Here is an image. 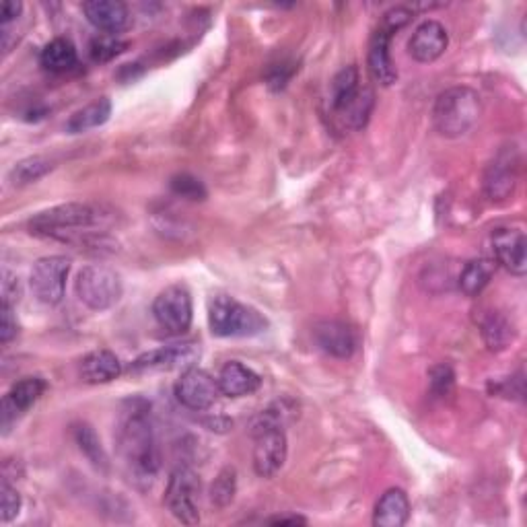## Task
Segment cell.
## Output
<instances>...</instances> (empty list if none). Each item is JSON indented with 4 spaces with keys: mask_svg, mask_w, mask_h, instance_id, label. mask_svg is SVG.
<instances>
[{
    "mask_svg": "<svg viewBox=\"0 0 527 527\" xmlns=\"http://www.w3.org/2000/svg\"><path fill=\"white\" fill-rule=\"evenodd\" d=\"M116 447L126 472L136 482H151L161 468V451L155 435L151 404L130 398L122 404L116 427Z\"/></svg>",
    "mask_w": 527,
    "mask_h": 527,
    "instance_id": "6da1fadb",
    "label": "cell"
},
{
    "mask_svg": "<svg viewBox=\"0 0 527 527\" xmlns=\"http://www.w3.org/2000/svg\"><path fill=\"white\" fill-rule=\"evenodd\" d=\"M116 223V213L105 204L68 202L35 215L29 221V233L42 239H54L73 245H89L101 241Z\"/></svg>",
    "mask_w": 527,
    "mask_h": 527,
    "instance_id": "7a4b0ae2",
    "label": "cell"
},
{
    "mask_svg": "<svg viewBox=\"0 0 527 527\" xmlns=\"http://www.w3.org/2000/svg\"><path fill=\"white\" fill-rule=\"evenodd\" d=\"M375 95L363 85L357 66H346L332 79L328 91L330 116L346 130H363L371 118Z\"/></svg>",
    "mask_w": 527,
    "mask_h": 527,
    "instance_id": "3957f363",
    "label": "cell"
},
{
    "mask_svg": "<svg viewBox=\"0 0 527 527\" xmlns=\"http://www.w3.org/2000/svg\"><path fill=\"white\" fill-rule=\"evenodd\" d=\"M482 116V99L470 87L445 89L433 108V122L441 136L462 138L466 136Z\"/></svg>",
    "mask_w": 527,
    "mask_h": 527,
    "instance_id": "277c9868",
    "label": "cell"
},
{
    "mask_svg": "<svg viewBox=\"0 0 527 527\" xmlns=\"http://www.w3.org/2000/svg\"><path fill=\"white\" fill-rule=\"evenodd\" d=\"M208 324L210 332L219 338H252L270 328L264 313L229 295H215L210 299Z\"/></svg>",
    "mask_w": 527,
    "mask_h": 527,
    "instance_id": "5b68a950",
    "label": "cell"
},
{
    "mask_svg": "<svg viewBox=\"0 0 527 527\" xmlns=\"http://www.w3.org/2000/svg\"><path fill=\"white\" fill-rule=\"evenodd\" d=\"M410 19L412 11L408 7H394L388 13H383L379 25L371 35L367 68L371 79L381 87H390L398 81V68L390 54V40Z\"/></svg>",
    "mask_w": 527,
    "mask_h": 527,
    "instance_id": "8992f818",
    "label": "cell"
},
{
    "mask_svg": "<svg viewBox=\"0 0 527 527\" xmlns=\"http://www.w3.org/2000/svg\"><path fill=\"white\" fill-rule=\"evenodd\" d=\"M77 297L93 311L112 309L124 293V285L120 274L103 264H89L85 266L75 283Z\"/></svg>",
    "mask_w": 527,
    "mask_h": 527,
    "instance_id": "52a82bcc",
    "label": "cell"
},
{
    "mask_svg": "<svg viewBox=\"0 0 527 527\" xmlns=\"http://www.w3.org/2000/svg\"><path fill=\"white\" fill-rule=\"evenodd\" d=\"M200 476L188 468H175L165 490V507L184 525L200 523Z\"/></svg>",
    "mask_w": 527,
    "mask_h": 527,
    "instance_id": "ba28073f",
    "label": "cell"
},
{
    "mask_svg": "<svg viewBox=\"0 0 527 527\" xmlns=\"http://www.w3.org/2000/svg\"><path fill=\"white\" fill-rule=\"evenodd\" d=\"M153 318L159 328L171 336L186 334L194 318L190 291L184 285H171L163 289L153 301Z\"/></svg>",
    "mask_w": 527,
    "mask_h": 527,
    "instance_id": "9c48e42d",
    "label": "cell"
},
{
    "mask_svg": "<svg viewBox=\"0 0 527 527\" xmlns=\"http://www.w3.org/2000/svg\"><path fill=\"white\" fill-rule=\"evenodd\" d=\"M202 350L196 342H182V344H169L161 346L149 353L140 355L128 367L130 373H153V371H173V369H190L196 367Z\"/></svg>",
    "mask_w": 527,
    "mask_h": 527,
    "instance_id": "30bf717a",
    "label": "cell"
},
{
    "mask_svg": "<svg viewBox=\"0 0 527 527\" xmlns=\"http://www.w3.org/2000/svg\"><path fill=\"white\" fill-rule=\"evenodd\" d=\"M70 260L66 256H46L31 268L29 285L33 295L44 305H58L64 297Z\"/></svg>",
    "mask_w": 527,
    "mask_h": 527,
    "instance_id": "8fae6325",
    "label": "cell"
},
{
    "mask_svg": "<svg viewBox=\"0 0 527 527\" xmlns=\"http://www.w3.org/2000/svg\"><path fill=\"white\" fill-rule=\"evenodd\" d=\"M221 396L219 379L204 369L190 367L175 381V398L182 406L194 412L208 410Z\"/></svg>",
    "mask_w": 527,
    "mask_h": 527,
    "instance_id": "7c38bea8",
    "label": "cell"
},
{
    "mask_svg": "<svg viewBox=\"0 0 527 527\" xmlns=\"http://www.w3.org/2000/svg\"><path fill=\"white\" fill-rule=\"evenodd\" d=\"M252 433L256 437L254 470L260 478H274L287 462V433L283 427H266Z\"/></svg>",
    "mask_w": 527,
    "mask_h": 527,
    "instance_id": "4fadbf2b",
    "label": "cell"
},
{
    "mask_svg": "<svg viewBox=\"0 0 527 527\" xmlns=\"http://www.w3.org/2000/svg\"><path fill=\"white\" fill-rule=\"evenodd\" d=\"M519 180V155L511 147L497 153V157L488 163L484 173V190L490 200H507Z\"/></svg>",
    "mask_w": 527,
    "mask_h": 527,
    "instance_id": "5bb4252c",
    "label": "cell"
},
{
    "mask_svg": "<svg viewBox=\"0 0 527 527\" xmlns=\"http://www.w3.org/2000/svg\"><path fill=\"white\" fill-rule=\"evenodd\" d=\"M493 254L497 264H501L513 276H525L527 272V239L519 229H495L493 237Z\"/></svg>",
    "mask_w": 527,
    "mask_h": 527,
    "instance_id": "9a60e30c",
    "label": "cell"
},
{
    "mask_svg": "<svg viewBox=\"0 0 527 527\" xmlns=\"http://www.w3.org/2000/svg\"><path fill=\"white\" fill-rule=\"evenodd\" d=\"M313 338L324 353L336 359H350L359 348V336L353 330V326H348L346 322L340 320L320 322L313 328Z\"/></svg>",
    "mask_w": 527,
    "mask_h": 527,
    "instance_id": "2e32d148",
    "label": "cell"
},
{
    "mask_svg": "<svg viewBox=\"0 0 527 527\" xmlns=\"http://www.w3.org/2000/svg\"><path fill=\"white\" fill-rule=\"evenodd\" d=\"M449 46V33L439 21L420 23L408 42L410 56L420 64H431L439 60Z\"/></svg>",
    "mask_w": 527,
    "mask_h": 527,
    "instance_id": "e0dca14e",
    "label": "cell"
},
{
    "mask_svg": "<svg viewBox=\"0 0 527 527\" xmlns=\"http://www.w3.org/2000/svg\"><path fill=\"white\" fill-rule=\"evenodd\" d=\"M46 390H48V383L42 377H25L17 381L3 400V412H0V416H3V429L9 431V427L15 423L17 416L27 412L44 396Z\"/></svg>",
    "mask_w": 527,
    "mask_h": 527,
    "instance_id": "ac0fdd59",
    "label": "cell"
},
{
    "mask_svg": "<svg viewBox=\"0 0 527 527\" xmlns=\"http://www.w3.org/2000/svg\"><path fill=\"white\" fill-rule=\"evenodd\" d=\"M83 13L95 29L110 35L124 31L130 21L128 7L120 0H89L83 5Z\"/></svg>",
    "mask_w": 527,
    "mask_h": 527,
    "instance_id": "d6986e66",
    "label": "cell"
},
{
    "mask_svg": "<svg viewBox=\"0 0 527 527\" xmlns=\"http://www.w3.org/2000/svg\"><path fill=\"white\" fill-rule=\"evenodd\" d=\"M219 390L227 398H243L258 392L262 385L260 375L239 361H229L219 373Z\"/></svg>",
    "mask_w": 527,
    "mask_h": 527,
    "instance_id": "ffe728a7",
    "label": "cell"
},
{
    "mask_svg": "<svg viewBox=\"0 0 527 527\" xmlns=\"http://www.w3.org/2000/svg\"><path fill=\"white\" fill-rule=\"evenodd\" d=\"M410 499L402 488L385 490L375 505L373 523L377 527H402L410 519Z\"/></svg>",
    "mask_w": 527,
    "mask_h": 527,
    "instance_id": "44dd1931",
    "label": "cell"
},
{
    "mask_svg": "<svg viewBox=\"0 0 527 527\" xmlns=\"http://www.w3.org/2000/svg\"><path fill=\"white\" fill-rule=\"evenodd\" d=\"M79 371L85 383H91V385L110 383L120 377L122 363L112 353V350H93V353L83 357Z\"/></svg>",
    "mask_w": 527,
    "mask_h": 527,
    "instance_id": "7402d4cb",
    "label": "cell"
},
{
    "mask_svg": "<svg viewBox=\"0 0 527 527\" xmlns=\"http://www.w3.org/2000/svg\"><path fill=\"white\" fill-rule=\"evenodd\" d=\"M110 116H112V101L108 97H101L70 116L64 128L68 134H81V132L103 126L110 120Z\"/></svg>",
    "mask_w": 527,
    "mask_h": 527,
    "instance_id": "603a6c76",
    "label": "cell"
},
{
    "mask_svg": "<svg viewBox=\"0 0 527 527\" xmlns=\"http://www.w3.org/2000/svg\"><path fill=\"white\" fill-rule=\"evenodd\" d=\"M495 270H497V264L493 260H486V258L470 260L462 268L460 278H458L460 291L466 297H478L490 285V280H493L495 276Z\"/></svg>",
    "mask_w": 527,
    "mask_h": 527,
    "instance_id": "cb8c5ba5",
    "label": "cell"
},
{
    "mask_svg": "<svg viewBox=\"0 0 527 527\" xmlns=\"http://www.w3.org/2000/svg\"><path fill=\"white\" fill-rule=\"evenodd\" d=\"M480 332L484 344L488 346V350H493V353H503V350L509 348L511 342L515 340L513 322H509V318H505V315L499 311L486 315L480 324Z\"/></svg>",
    "mask_w": 527,
    "mask_h": 527,
    "instance_id": "d4e9b609",
    "label": "cell"
},
{
    "mask_svg": "<svg viewBox=\"0 0 527 527\" xmlns=\"http://www.w3.org/2000/svg\"><path fill=\"white\" fill-rule=\"evenodd\" d=\"M40 62L50 73H68L79 62L75 44L66 38H56L48 42L40 54Z\"/></svg>",
    "mask_w": 527,
    "mask_h": 527,
    "instance_id": "484cf974",
    "label": "cell"
},
{
    "mask_svg": "<svg viewBox=\"0 0 527 527\" xmlns=\"http://www.w3.org/2000/svg\"><path fill=\"white\" fill-rule=\"evenodd\" d=\"M75 441L79 445V449L87 455V460L97 468V470H108L110 462H108V455H105L101 441L97 437V433L93 431V427L81 423L75 427Z\"/></svg>",
    "mask_w": 527,
    "mask_h": 527,
    "instance_id": "4316f807",
    "label": "cell"
},
{
    "mask_svg": "<svg viewBox=\"0 0 527 527\" xmlns=\"http://www.w3.org/2000/svg\"><path fill=\"white\" fill-rule=\"evenodd\" d=\"M52 171V161L44 159V157H29L19 161L11 173H9V180L13 182V186H27L42 180L46 173Z\"/></svg>",
    "mask_w": 527,
    "mask_h": 527,
    "instance_id": "83f0119b",
    "label": "cell"
},
{
    "mask_svg": "<svg viewBox=\"0 0 527 527\" xmlns=\"http://www.w3.org/2000/svg\"><path fill=\"white\" fill-rule=\"evenodd\" d=\"M126 48H128V44L122 42L120 38H116V35L103 33V35H97V38L91 40L89 54L95 62H110L116 56H120Z\"/></svg>",
    "mask_w": 527,
    "mask_h": 527,
    "instance_id": "f1b7e54d",
    "label": "cell"
},
{
    "mask_svg": "<svg viewBox=\"0 0 527 527\" xmlns=\"http://www.w3.org/2000/svg\"><path fill=\"white\" fill-rule=\"evenodd\" d=\"M235 490H237V478H235V470L233 468H225L213 488H210V501H213L217 507H227L233 497H235Z\"/></svg>",
    "mask_w": 527,
    "mask_h": 527,
    "instance_id": "f546056e",
    "label": "cell"
},
{
    "mask_svg": "<svg viewBox=\"0 0 527 527\" xmlns=\"http://www.w3.org/2000/svg\"><path fill=\"white\" fill-rule=\"evenodd\" d=\"M21 495L17 493V488L9 484L7 478H3V482H0V519H3L5 523L13 521L19 511H21Z\"/></svg>",
    "mask_w": 527,
    "mask_h": 527,
    "instance_id": "4dcf8cb0",
    "label": "cell"
},
{
    "mask_svg": "<svg viewBox=\"0 0 527 527\" xmlns=\"http://www.w3.org/2000/svg\"><path fill=\"white\" fill-rule=\"evenodd\" d=\"M455 383V373L449 365H437L429 371V390L433 398H445L451 394Z\"/></svg>",
    "mask_w": 527,
    "mask_h": 527,
    "instance_id": "1f68e13d",
    "label": "cell"
},
{
    "mask_svg": "<svg viewBox=\"0 0 527 527\" xmlns=\"http://www.w3.org/2000/svg\"><path fill=\"white\" fill-rule=\"evenodd\" d=\"M171 190L182 198H188V200H204L206 198V190H204L202 182L192 178V175H188V173L175 175V178L171 180Z\"/></svg>",
    "mask_w": 527,
    "mask_h": 527,
    "instance_id": "d6a6232c",
    "label": "cell"
},
{
    "mask_svg": "<svg viewBox=\"0 0 527 527\" xmlns=\"http://www.w3.org/2000/svg\"><path fill=\"white\" fill-rule=\"evenodd\" d=\"M19 332V324L15 318V305L3 303L0 305V342L5 346L17 336Z\"/></svg>",
    "mask_w": 527,
    "mask_h": 527,
    "instance_id": "836d02e7",
    "label": "cell"
},
{
    "mask_svg": "<svg viewBox=\"0 0 527 527\" xmlns=\"http://www.w3.org/2000/svg\"><path fill=\"white\" fill-rule=\"evenodd\" d=\"M21 297V287H19V278L13 276L9 270L3 272V303L17 305Z\"/></svg>",
    "mask_w": 527,
    "mask_h": 527,
    "instance_id": "e575fe53",
    "label": "cell"
},
{
    "mask_svg": "<svg viewBox=\"0 0 527 527\" xmlns=\"http://www.w3.org/2000/svg\"><path fill=\"white\" fill-rule=\"evenodd\" d=\"M23 11V5L21 3H15V0H7V3H3V7H0V21H3V27H9V23H13Z\"/></svg>",
    "mask_w": 527,
    "mask_h": 527,
    "instance_id": "d590c367",
    "label": "cell"
},
{
    "mask_svg": "<svg viewBox=\"0 0 527 527\" xmlns=\"http://www.w3.org/2000/svg\"><path fill=\"white\" fill-rule=\"evenodd\" d=\"M268 523H274V525H305L307 519H303L299 515H278V517L268 519Z\"/></svg>",
    "mask_w": 527,
    "mask_h": 527,
    "instance_id": "8d00e7d4",
    "label": "cell"
}]
</instances>
